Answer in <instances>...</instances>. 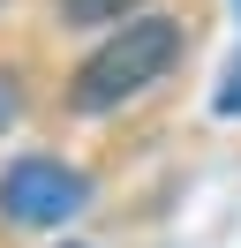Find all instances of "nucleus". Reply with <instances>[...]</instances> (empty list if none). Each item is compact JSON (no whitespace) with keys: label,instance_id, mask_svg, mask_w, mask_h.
Returning a JSON list of instances; mask_svg holds the SVG:
<instances>
[{"label":"nucleus","instance_id":"obj_1","mask_svg":"<svg viewBox=\"0 0 241 248\" xmlns=\"http://www.w3.org/2000/svg\"><path fill=\"white\" fill-rule=\"evenodd\" d=\"M173 61H181V23L173 16H136V23H120V31L75 68L68 98H75V113H113L120 98L151 91Z\"/></svg>","mask_w":241,"mask_h":248},{"label":"nucleus","instance_id":"obj_2","mask_svg":"<svg viewBox=\"0 0 241 248\" xmlns=\"http://www.w3.org/2000/svg\"><path fill=\"white\" fill-rule=\"evenodd\" d=\"M90 203V181L60 158H15L0 173V218L8 226H60Z\"/></svg>","mask_w":241,"mask_h":248},{"label":"nucleus","instance_id":"obj_3","mask_svg":"<svg viewBox=\"0 0 241 248\" xmlns=\"http://www.w3.org/2000/svg\"><path fill=\"white\" fill-rule=\"evenodd\" d=\"M136 0H60V23H75V31H98V23H120Z\"/></svg>","mask_w":241,"mask_h":248},{"label":"nucleus","instance_id":"obj_4","mask_svg":"<svg viewBox=\"0 0 241 248\" xmlns=\"http://www.w3.org/2000/svg\"><path fill=\"white\" fill-rule=\"evenodd\" d=\"M15 113H23V83H15V68H0V136L15 128Z\"/></svg>","mask_w":241,"mask_h":248},{"label":"nucleus","instance_id":"obj_5","mask_svg":"<svg viewBox=\"0 0 241 248\" xmlns=\"http://www.w3.org/2000/svg\"><path fill=\"white\" fill-rule=\"evenodd\" d=\"M219 113H241V53H234V68H226V83H219Z\"/></svg>","mask_w":241,"mask_h":248}]
</instances>
